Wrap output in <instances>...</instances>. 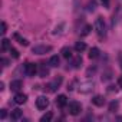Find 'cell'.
Segmentation results:
<instances>
[{
    "label": "cell",
    "instance_id": "5",
    "mask_svg": "<svg viewBox=\"0 0 122 122\" xmlns=\"http://www.w3.org/2000/svg\"><path fill=\"white\" fill-rule=\"evenodd\" d=\"M81 111H82V105H81L79 102L73 101V102L69 103V113H71V115H79Z\"/></svg>",
    "mask_w": 122,
    "mask_h": 122
},
{
    "label": "cell",
    "instance_id": "16",
    "mask_svg": "<svg viewBox=\"0 0 122 122\" xmlns=\"http://www.w3.org/2000/svg\"><path fill=\"white\" fill-rule=\"evenodd\" d=\"M22 115H23V112H22L20 109H15V111L12 112V115H10V118H12L13 121H19V119L22 118Z\"/></svg>",
    "mask_w": 122,
    "mask_h": 122
},
{
    "label": "cell",
    "instance_id": "26",
    "mask_svg": "<svg viewBox=\"0 0 122 122\" xmlns=\"http://www.w3.org/2000/svg\"><path fill=\"white\" fill-rule=\"evenodd\" d=\"M95 72H96V66H91L86 71V76H92V75H95Z\"/></svg>",
    "mask_w": 122,
    "mask_h": 122
},
{
    "label": "cell",
    "instance_id": "27",
    "mask_svg": "<svg viewBox=\"0 0 122 122\" xmlns=\"http://www.w3.org/2000/svg\"><path fill=\"white\" fill-rule=\"evenodd\" d=\"M9 50H10V53H12V56H13L15 59H19V52H17L16 49H13V47H10Z\"/></svg>",
    "mask_w": 122,
    "mask_h": 122
},
{
    "label": "cell",
    "instance_id": "30",
    "mask_svg": "<svg viewBox=\"0 0 122 122\" xmlns=\"http://www.w3.org/2000/svg\"><path fill=\"white\" fill-rule=\"evenodd\" d=\"M7 116V112H6V109H2V111H0V118H2V119H5Z\"/></svg>",
    "mask_w": 122,
    "mask_h": 122
},
{
    "label": "cell",
    "instance_id": "31",
    "mask_svg": "<svg viewBox=\"0 0 122 122\" xmlns=\"http://www.w3.org/2000/svg\"><path fill=\"white\" fill-rule=\"evenodd\" d=\"M101 2H102V5H103V7H109V0H101Z\"/></svg>",
    "mask_w": 122,
    "mask_h": 122
},
{
    "label": "cell",
    "instance_id": "29",
    "mask_svg": "<svg viewBox=\"0 0 122 122\" xmlns=\"http://www.w3.org/2000/svg\"><path fill=\"white\" fill-rule=\"evenodd\" d=\"M116 89H118V88H116L115 85H109V86H108V92H116Z\"/></svg>",
    "mask_w": 122,
    "mask_h": 122
},
{
    "label": "cell",
    "instance_id": "9",
    "mask_svg": "<svg viewBox=\"0 0 122 122\" xmlns=\"http://www.w3.org/2000/svg\"><path fill=\"white\" fill-rule=\"evenodd\" d=\"M92 103H93L95 106H103V105H105V98H103L102 95H96V96L92 98Z\"/></svg>",
    "mask_w": 122,
    "mask_h": 122
},
{
    "label": "cell",
    "instance_id": "32",
    "mask_svg": "<svg viewBox=\"0 0 122 122\" xmlns=\"http://www.w3.org/2000/svg\"><path fill=\"white\" fill-rule=\"evenodd\" d=\"M2 63H3V66H7V63H9V60H7V59H2Z\"/></svg>",
    "mask_w": 122,
    "mask_h": 122
},
{
    "label": "cell",
    "instance_id": "33",
    "mask_svg": "<svg viewBox=\"0 0 122 122\" xmlns=\"http://www.w3.org/2000/svg\"><path fill=\"white\" fill-rule=\"evenodd\" d=\"M118 85H119V86H121V88H122V76H121V78H119V79H118Z\"/></svg>",
    "mask_w": 122,
    "mask_h": 122
},
{
    "label": "cell",
    "instance_id": "21",
    "mask_svg": "<svg viewBox=\"0 0 122 122\" xmlns=\"http://www.w3.org/2000/svg\"><path fill=\"white\" fill-rule=\"evenodd\" d=\"M15 39H16V40H19V43H20L22 46H27V45H29V42H27L26 39H23V37H20V36H19L17 33L15 35Z\"/></svg>",
    "mask_w": 122,
    "mask_h": 122
},
{
    "label": "cell",
    "instance_id": "12",
    "mask_svg": "<svg viewBox=\"0 0 122 122\" xmlns=\"http://www.w3.org/2000/svg\"><path fill=\"white\" fill-rule=\"evenodd\" d=\"M81 66H82V56L78 55V56H75L73 60H72V68L78 69V68H81Z\"/></svg>",
    "mask_w": 122,
    "mask_h": 122
},
{
    "label": "cell",
    "instance_id": "10",
    "mask_svg": "<svg viewBox=\"0 0 122 122\" xmlns=\"http://www.w3.org/2000/svg\"><path fill=\"white\" fill-rule=\"evenodd\" d=\"M66 103H68V98H66L65 95H59V96L56 98V105H57L59 108H65Z\"/></svg>",
    "mask_w": 122,
    "mask_h": 122
},
{
    "label": "cell",
    "instance_id": "28",
    "mask_svg": "<svg viewBox=\"0 0 122 122\" xmlns=\"http://www.w3.org/2000/svg\"><path fill=\"white\" fill-rule=\"evenodd\" d=\"M6 32H7V25L5 22H2V35H5Z\"/></svg>",
    "mask_w": 122,
    "mask_h": 122
},
{
    "label": "cell",
    "instance_id": "1",
    "mask_svg": "<svg viewBox=\"0 0 122 122\" xmlns=\"http://www.w3.org/2000/svg\"><path fill=\"white\" fill-rule=\"evenodd\" d=\"M95 30H96V33H98L101 37H103V36L106 35V25H105L103 17L99 16V17L95 20Z\"/></svg>",
    "mask_w": 122,
    "mask_h": 122
},
{
    "label": "cell",
    "instance_id": "19",
    "mask_svg": "<svg viewBox=\"0 0 122 122\" xmlns=\"http://www.w3.org/2000/svg\"><path fill=\"white\" fill-rule=\"evenodd\" d=\"M118 108H119V102L118 101H112L111 103H109V112H115V111H118Z\"/></svg>",
    "mask_w": 122,
    "mask_h": 122
},
{
    "label": "cell",
    "instance_id": "15",
    "mask_svg": "<svg viewBox=\"0 0 122 122\" xmlns=\"http://www.w3.org/2000/svg\"><path fill=\"white\" fill-rule=\"evenodd\" d=\"M49 65L53 66V68H57V66L60 65V59H59V56H52V57L49 59Z\"/></svg>",
    "mask_w": 122,
    "mask_h": 122
},
{
    "label": "cell",
    "instance_id": "13",
    "mask_svg": "<svg viewBox=\"0 0 122 122\" xmlns=\"http://www.w3.org/2000/svg\"><path fill=\"white\" fill-rule=\"evenodd\" d=\"M26 101H27V96H26L25 93H16V96H15V102H16V103L22 105V103H25Z\"/></svg>",
    "mask_w": 122,
    "mask_h": 122
},
{
    "label": "cell",
    "instance_id": "7",
    "mask_svg": "<svg viewBox=\"0 0 122 122\" xmlns=\"http://www.w3.org/2000/svg\"><path fill=\"white\" fill-rule=\"evenodd\" d=\"M36 106H37V109H46L49 106V99L46 96H39L36 99Z\"/></svg>",
    "mask_w": 122,
    "mask_h": 122
},
{
    "label": "cell",
    "instance_id": "24",
    "mask_svg": "<svg viewBox=\"0 0 122 122\" xmlns=\"http://www.w3.org/2000/svg\"><path fill=\"white\" fill-rule=\"evenodd\" d=\"M91 30H92V26H91V25H86V26L83 27V30L81 32V36H86V35H89Z\"/></svg>",
    "mask_w": 122,
    "mask_h": 122
},
{
    "label": "cell",
    "instance_id": "6",
    "mask_svg": "<svg viewBox=\"0 0 122 122\" xmlns=\"http://www.w3.org/2000/svg\"><path fill=\"white\" fill-rule=\"evenodd\" d=\"M37 72H39V71H37V65H36V63H26V66H25V73H26L27 76H35Z\"/></svg>",
    "mask_w": 122,
    "mask_h": 122
},
{
    "label": "cell",
    "instance_id": "11",
    "mask_svg": "<svg viewBox=\"0 0 122 122\" xmlns=\"http://www.w3.org/2000/svg\"><path fill=\"white\" fill-rule=\"evenodd\" d=\"M49 75V68L46 66V63H40L39 65V76L40 78H46Z\"/></svg>",
    "mask_w": 122,
    "mask_h": 122
},
{
    "label": "cell",
    "instance_id": "4",
    "mask_svg": "<svg viewBox=\"0 0 122 122\" xmlns=\"http://www.w3.org/2000/svg\"><path fill=\"white\" fill-rule=\"evenodd\" d=\"M50 50H52V46H49V45H36L32 49V52L35 55H45V53H49Z\"/></svg>",
    "mask_w": 122,
    "mask_h": 122
},
{
    "label": "cell",
    "instance_id": "22",
    "mask_svg": "<svg viewBox=\"0 0 122 122\" xmlns=\"http://www.w3.org/2000/svg\"><path fill=\"white\" fill-rule=\"evenodd\" d=\"M111 78H112V71H106V72H103V73H102V81H103V82L109 81Z\"/></svg>",
    "mask_w": 122,
    "mask_h": 122
},
{
    "label": "cell",
    "instance_id": "2",
    "mask_svg": "<svg viewBox=\"0 0 122 122\" xmlns=\"http://www.w3.org/2000/svg\"><path fill=\"white\" fill-rule=\"evenodd\" d=\"M62 81H63V78L62 76H56L49 85H46L45 86V91H49V92H55L56 89H59V86L62 85Z\"/></svg>",
    "mask_w": 122,
    "mask_h": 122
},
{
    "label": "cell",
    "instance_id": "14",
    "mask_svg": "<svg viewBox=\"0 0 122 122\" xmlns=\"http://www.w3.org/2000/svg\"><path fill=\"white\" fill-rule=\"evenodd\" d=\"M60 53H62V56H63V57H66V59L72 57V49H71L69 46H65V47H62Z\"/></svg>",
    "mask_w": 122,
    "mask_h": 122
},
{
    "label": "cell",
    "instance_id": "25",
    "mask_svg": "<svg viewBox=\"0 0 122 122\" xmlns=\"http://www.w3.org/2000/svg\"><path fill=\"white\" fill-rule=\"evenodd\" d=\"M95 7H96V0H91V2L88 3V10L89 12H93Z\"/></svg>",
    "mask_w": 122,
    "mask_h": 122
},
{
    "label": "cell",
    "instance_id": "3",
    "mask_svg": "<svg viewBox=\"0 0 122 122\" xmlns=\"http://www.w3.org/2000/svg\"><path fill=\"white\" fill-rule=\"evenodd\" d=\"M95 89V83L93 81H86V82H82L79 86H78V91L81 93H89Z\"/></svg>",
    "mask_w": 122,
    "mask_h": 122
},
{
    "label": "cell",
    "instance_id": "17",
    "mask_svg": "<svg viewBox=\"0 0 122 122\" xmlns=\"http://www.w3.org/2000/svg\"><path fill=\"white\" fill-rule=\"evenodd\" d=\"M99 49L98 47H92L91 50H89V59H96L98 56H99Z\"/></svg>",
    "mask_w": 122,
    "mask_h": 122
},
{
    "label": "cell",
    "instance_id": "34",
    "mask_svg": "<svg viewBox=\"0 0 122 122\" xmlns=\"http://www.w3.org/2000/svg\"><path fill=\"white\" fill-rule=\"evenodd\" d=\"M121 68H122V56H121Z\"/></svg>",
    "mask_w": 122,
    "mask_h": 122
},
{
    "label": "cell",
    "instance_id": "23",
    "mask_svg": "<svg viewBox=\"0 0 122 122\" xmlns=\"http://www.w3.org/2000/svg\"><path fill=\"white\" fill-rule=\"evenodd\" d=\"M7 49H10V40L3 39L2 40V50H7Z\"/></svg>",
    "mask_w": 122,
    "mask_h": 122
},
{
    "label": "cell",
    "instance_id": "18",
    "mask_svg": "<svg viewBox=\"0 0 122 122\" xmlns=\"http://www.w3.org/2000/svg\"><path fill=\"white\" fill-rule=\"evenodd\" d=\"M86 49V45H85V42H76V45H75V50L76 52H83Z\"/></svg>",
    "mask_w": 122,
    "mask_h": 122
},
{
    "label": "cell",
    "instance_id": "20",
    "mask_svg": "<svg viewBox=\"0 0 122 122\" xmlns=\"http://www.w3.org/2000/svg\"><path fill=\"white\" fill-rule=\"evenodd\" d=\"M52 118H53V113H52V112H47V113H45V115L40 118V122H49Z\"/></svg>",
    "mask_w": 122,
    "mask_h": 122
},
{
    "label": "cell",
    "instance_id": "8",
    "mask_svg": "<svg viewBox=\"0 0 122 122\" xmlns=\"http://www.w3.org/2000/svg\"><path fill=\"white\" fill-rule=\"evenodd\" d=\"M22 86H23V82H22L20 79L12 81V83H10V91H12V92H19Z\"/></svg>",
    "mask_w": 122,
    "mask_h": 122
}]
</instances>
